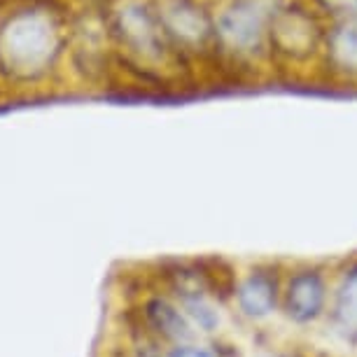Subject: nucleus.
I'll return each instance as SVG.
<instances>
[{
	"mask_svg": "<svg viewBox=\"0 0 357 357\" xmlns=\"http://www.w3.org/2000/svg\"><path fill=\"white\" fill-rule=\"evenodd\" d=\"M166 43L187 75L213 70V0H152Z\"/></svg>",
	"mask_w": 357,
	"mask_h": 357,
	"instance_id": "7ed1b4c3",
	"label": "nucleus"
},
{
	"mask_svg": "<svg viewBox=\"0 0 357 357\" xmlns=\"http://www.w3.org/2000/svg\"><path fill=\"white\" fill-rule=\"evenodd\" d=\"M289 0H213V70L252 79L271 70L268 36Z\"/></svg>",
	"mask_w": 357,
	"mask_h": 357,
	"instance_id": "f257e3e1",
	"label": "nucleus"
},
{
	"mask_svg": "<svg viewBox=\"0 0 357 357\" xmlns=\"http://www.w3.org/2000/svg\"><path fill=\"white\" fill-rule=\"evenodd\" d=\"M103 17L117 66L152 84L187 75L166 43L152 0H107Z\"/></svg>",
	"mask_w": 357,
	"mask_h": 357,
	"instance_id": "f03ea898",
	"label": "nucleus"
},
{
	"mask_svg": "<svg viewBox=\"0 0 357 357\" xmlns=\"http://www.w3.org/2000/svg\"><path fill=\"white\" fill-rule=\"evenodd\" d=\"M168 357H218L211 348L199 346V343H183V346H173Z\"/></svg>",
	"mask_w": 357,
	"mask_h": 357,
	"instance_id": "f8f14e48",
	"label": "nucleus"
},
{
	"mask_svg": "<svg viewBox=\"0 0 357 357\" xmlns=\"http://www.w3.org/2000/svg\"><path fill=\"white\" fill-rule=\"evenodd\" d=\"M234 304L243 318L257 322L275 313L282 299L280 275L271 266H255L234 285Z\"/></svg>",
	"mask_w": 357,
	"mask_h": 357,
	"instance_id": "0eeeda50",
	"label": "nucleus"
},
{
	"mask_svg": "<svg viewBox=\"0 0 357 357\" xmlns=\"http://www.w3.org/2000/svg\"><path fill=\"white\" fill-rule=\"evenodd\" d=\"M315 73L325 82L357 89V22L325 26Z\"/></svg>",
	"mask_w": 357,
	"mask_h": 357,
	"instance_id": "423d86ee",
	"label": "nucleus"
},
{
	"mask_svg": "<svg viewBox=\"0 0 357 357\" xmlns=\"http://www.w3.org/2000/svg\"><path fill=\"white\" fill-rule=\"evenodd\" d=\"M175 304L183 308V313L190 318L197 332L213 334L222 325L220 308L215 304V296L208 292L206 282L199 280V275H185L183 280L173 285Z\"/></svg>",
	"mask_w": 357,
	"mask_h": 357,
	"instance_id": "6e6552de",
	"label": "nucleus"
},
{
	"mask_svg": "<svg viewBox=\"0 0 357 357\" xmlns=\"http://www.w3.org/2000/svg\"><path fill=\"white\" fill-rule=\"evenodd\" d=\"M325 24L357 22V0H308Z\"/></svg>",
	"mask_w": 357,
	"mask_h": 357,
	"instance_id": "9b49d317",
	"label": "nucleus"
},
{
	"mask_svg": "<svg viewBox=\"0 0 357 357\" xmlns=\"http://www.w3.org/2000/svg\"><path fill=\"white\" fill-rule=\"evenodd\" d=\"M325 22L308 0H289L273 19L268 52L271 70H308L318 66Z\"/></svg>",
	"mask_w": 357,
	"mask_h": 357,
	"instance_id": "20e7f679",
	"label": "nucleus"
},
{
	"mask_svg": "<svg viewBox=\"0 0 357 357\" xmlns=\"http://www.w3.org/2000/svg\"><path fill=\"white\" fill-rule=\"evenodd\" d=\"M145 320L152 327V332H157L161 339L171 341L173 346L192 343L194 336H197V329L183 313V308L173 299H166V296H154V299L147 301Z\"/></svg>",
	"mask_w": 357,
	"mask_h": 357,
	"instance_id": "9d476101",
	"label": "nucleus"
},
{
	"mask_svg": "<svg viewBox=\"0 0 357 357\" xmlns=\"http://www.w3.org/2000/svg\"><path fill=\"white\" fill-rule=\"evenodd\" d=\"M327 313L334 334L346 343H357V259L341 271Z\"/></svg>",
	"mask_w": 357,
	"mask_h": 357,
	"instance_id": "1a4fd4ad",
	"label": "nucleus"
},
{
	"mask_svg": "<svg viewBox=\"0 0 357 357\" xmlns=\"http://www.w3.org/2000/svg\"><path fill=\"white\" fill-rule=\"evenodd\" d=\"M329 289L327 275L315 266H299L287 275L282 282L280 306L285 318L299 327L313 325L329 311Z\"/></svg>",
	"mask_w": 357,
	"mask_h": 357,
	"instance_id": "39448f33",
	"label": "nucleus"
}]
</instances>
